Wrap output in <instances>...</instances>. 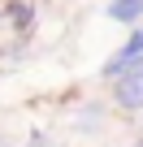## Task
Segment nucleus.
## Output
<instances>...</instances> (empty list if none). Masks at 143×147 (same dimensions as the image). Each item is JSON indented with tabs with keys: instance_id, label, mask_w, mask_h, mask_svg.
I'll use <instances>...</instances> for the list:
<instances>
[{
	"instance_id": "3",
	"label": "nucleus",
	"mask_w": 143,
	"mask_h": 147,
	"mask_svg": "<svg viewBox=\"0 0 143 147\" xmlns=\"http://www.w3.org/2000/svg\"><path fill=\"white\" fill-rule=\"evenodd\" d=\"M104 13H108V22H121V26H134V22L143 18V0H113V5H108Z\"/></svg>"
},
{
	"instance_id": "2",
	"label": "nucleus",
	"mask_w": 143,
	"mask_h": 147,
	"mask_svg": "<svg viewBox=\"0 0 143 147\" xmlns=\"http://www.w3.org/2000/svg\"><path fill=\"white\" fill-rule=\"evenodd\" d=\"M113 100H117V108H126V113H139V108H143V65L130 69L126 78H117Z\"/></svg>"
},
{
	"instance_id": "1",
	"label": "nucleus",
	"mask_w": 143,
	"mask_h": 147,
	"mask_svg": "<svg viewBox=\"0 0 143 147\" xmlns=\"http://www.w3.org/2000/svg\"><path fill=\"white\" fill-rule=\"evenodd\" d=\"M143 65V26H134L130 30V39L121 43V52L104 65V78H126L130 69H139Z\"/></svg>"
},
{
	"instance_id": "5",
	"label": "nucleus",
	"mask_w": 143,
	"mask_h": 147,
	"mask_svg": "<svg viewBox=\"0 0 143 147\" xmlns=\"http://www.w3.org/2000/svg\"><path fill=\"white\" fill-rule=\"evenodd\" d=\"M30 147H48V143H43V134H35V138H30Z\"/></svg>"
},
{
	"instance_id": "4",
	"label": "nucleus",
	"mask_w": 143,
	"mask_h": 147,
	"mask_svg": "<svg viewBox=\"0 0 143 147\" xmlns=\"http://www.w3.org/2000/svg\"><path fill=\"white\" fill-rule=\"evenodd\" d=\"M5 22H9L18 35H26V30L35 26V5H9V9H5Z\"/></svg>"
}]
</instances>
